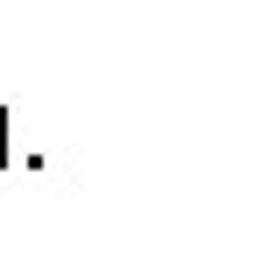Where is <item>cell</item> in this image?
Instances as JSON below:
<instances>
[{
	"label": "cell",
	"mask_w": 254,
	"mask_h": 254,
	"mask_svg": "<svg viewBox=\"0 0 254 254\" xmlns=\"http://www.w3.org/2000/svg\"><path fill=\"white\" fill-rule=\"evenodd\" d=\"M0 163H7V106H0Z\"/></svg>",
	"instance_id": "6da1fadb"
}]
</instances>
